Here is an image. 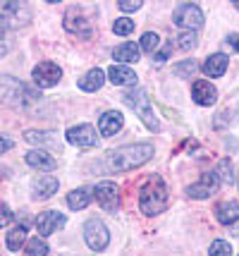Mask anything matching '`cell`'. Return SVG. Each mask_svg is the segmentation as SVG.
Returning a JSON list of instances; mask_svg holds the SVG:
<instances>
[{
	"label": "cell",
	"mask_w": 239,
	"mask_h": 256,
	"mask_svg": "<svg viewBox=\"0 0 239 256\" xmlns=\"http://www.w3.org/2000/svg\"><path fill=\"white\" fill-rule=\"evenodd\" d=\"M165 208H168V187L160 175H153L139 192V211L144 216H158Z\"/></svg>",
	"instance_id": "6da1fadb"
},
{
	"label": "cell",
	"mask_w": 239,
	"mask_h": 256,
	"mask_svg": "<svg viewBox=\"0 0 239 256\" xmlns=\"http://www.w3.org/2000/svg\"><path fill=\"white\" fill-rule=\"evenodd\" d=\"M153 158V144H132L120 151H113L108 158V166L117 172H129L134 168H141Z\"/></svg>",
	"instance_id": "7a4b0ae2"
},
{
	"label": "cell",
	"mask_w": 239,
	"mask_h": 256,
	"mask_svg": "<svg viewBox=\"0 0 239 256\" xmlns=\"http://www.w3.org/2000/svg\"><path fill=\"white\" fill-rule=\"evenodd\" d=\"M2 98L5 103H10L14 108H29L31 103H36L38 94L29 86H24L22 82L12 77H2Z\"/></svg>",
	"instance_id": "3957f363"
},
{
	"label": "cell",
	"mask_w": 239,
	"mask_h": 256,
	"mask_svg": "<svg viewBox=\"0 0 239 256\" xmlns=\"http://www.w3.org/2000/svg\"><path fill=\"white\" fill-rule=\"evenodd\" d=\"M125 103L132 106L139 112L141 122L146 124L151 132H158L160 122H158V118H156V112H153V106H151V98L146 96V91L139 89V91H132V94H125Z\"/></svg>",
	"instance_id": "277c9868"
},
{
	"label": "cell",
	"mask_w": 239,
	"mask_h": 256,
	"mask_svg": "<svg viewBox=\"0 0 239 256\" xmlns=\"http://www.w3.org/2000/svg\"><path fill=\"white\" fill-rule=\"evenodd\" d=\"M31 20V12L24 2H17V0H7L0 5V24L2 29H19V26H26Z\"/></svg>",
	"instance_id": "5b68a950"
},
{
	"label": "cell",
	"mask_w": 239,
	"mask_h": 256,
	"mask_svg": "<svg viewBox=\"0 0 239 256\" xmlns=\"http://www.w3.org/2000/svg\"><path fill=\"white\" fill-rule=\"evenodd\" d=\"M172 22L177 24L180 29H184V32H194V29H199L204 24V12L199 10V5L182 2L172 12Z\"/></svg>",
	"instance_id": "8992f818"
},
{
	"label": "cell",
	"mask_w": 239,
	"mask_h": 256,
	"mask_svg": "<svg viewBox=\"0 0 239 256\" xmlns=\"http://www.w3.org/2000/svg\"><path fill=\"white\" fill-rule=\"evenodd\" d=\"M84 240H86V244L91 246L93 252H105V246L110 242V232L103 225V220L91 218V220H86V225H84Z\"/></svg>",
	"instance_id": "52a82bcc"
},
{
	"label": "cell",
	"mask_w": 239,
	"mask_h": 256,
	"mask_svg": "<svg viewBox=\"0 0 239 256\" xmlns=\"http://www.w3.org/2000/svg\"><path fill=\"white\" fill-rule=\"evenodd\" d=\"M93 196H96V201H98V206H101L103 211L115 213L120 208V196H117L115 182H98L93 187Z\"/></svg>",
	"instance_id": "ba28073f"
},
{
	"label": "cell",
	"mask_w": 239,
	"mask_h": 256,
	"mask_svg": "<svg viewBox=\"0 0 239 256\" xmlns=\"http://www.w3.org/2000/svg\"><path fill=\"white\" fill-rule=\"evenodd\" d=\"M62 77V72H60V67L55 62H38L34 67V84L38 89H50V86H55L57 82Z\"/></svg>",
	"instance_id": "9c48e42d"
},
{
	"label": "cell",
	"mask_w": 239,
	"mask_h": 256,
	"mask_svg": "<svg viewBox=\"0 0 239 256\" xmlns=\"http://www.w3.org/2000/svg\"><path fill=\"white\" fill-rule=\"evenodd\" d=\"M218 187H220V178H218V172L213 170V172H204L201 180L187 190V194L192 199H208V196H213L218 192Z\"/></svg>",
	"instance_id": "30bf717a"
},
{
	"label": "cell",
	"mask_w": 239,
	"mask_h": 256,
	"mask_svg": "<svg viewBox=\"0 0 239 256\" xmlns=\"http://www.w3.org/2000/svg\"><path fill=\"white\" fill-rule=\"evenodd\" d=\"M67 142L72 146H79V148H91L98 144V134L91 124H77V127L67 130Z\"/></svg>",
	"instance_id": "8fae6325"
},
{
	"label": "cell",
	"mask_w": 239,
	"mask_h": 256,
	"mask_svg": "<svg viewBox=\"0 0 239 256\" xmlns=\"http://www.w3.org/2000/svg\"><path fill=\"white\" fill-rule=\"evenodd\" d=\"M65 223H67L65 213L46 211V213H41V216L36 218V230H38V234H41V237H48V234H53L55 230L65 228Z\"/></svg>",
	"instance_id": "7c38bea8"
},
{
	"label": "cell",
	"mask_w": 239,
	"mask_h": 256,
	"mask_svg": "<svg viewBox=\"0 0 239 256\" xmlns=\"http://www.w3.org/2000/svg\"><path fill=\"white\" fill-rule=\"evenodd\" d=\"M192 98L196 100L199 106H213L218 100V89L211 82L199 79V82H194V86H192Z\"/></svg>",
	"instance_id": "4fadbf2b"
},
{
	"label": "cell",
	"mask_w": 239,
	"mask_h": 256,
	"mask_svg": "<svg viewBox=\"0 0 239 256\" xmlns=\"http://www.w3.org/2000/svg\"><path fill=\"white\" fill-rule=\"evenodd\" d=\"M65 29H67L69 34L81 36V38H91V34H93L89 20H84L77 10H69L67 14H65Z\"/></svg>",
	"instance_id": "5bb4252c"
},
{
	"label": "cell",
	"mask_w": 239,
	"mask_h": 256,
	"mask_svg": "<svg viewBox=\"0 0 239 256\" xmlns=\"http://www.w3.org/2000/svg\"><path fill=\"white\" fill-rule=\"evenodd\" d=\"M122 124H125V118H122V112L120 110H108L101 115V120H98V132L103 136H113L122 130Z\"/></svg>",
	"instance_id": "9a60e30c"
},
{
	"label": "cell",
	"mask_w": 239,
	"mask_h": 256,
	"mask_svg": "<svg viewBox=\"0 0 239 256\" xmlns=\"http://www.w3.org/2000/svg\"><path fill=\"white\" fill-rule=\"evenodd\" d=\"M26 163L31 168H38V170H55L57 160L53 158V154H48L46 148H31L26 154Z\"/></svg>",
	"instance_id": "2e32d148"
},
{
	"label": "cell",
	"mask_w": 239,
	"mask_h": 256,
	"mask_svg": "<svg viewBox=\"0 0 239 256\" xmlns=\"http://www.w3.org/2000/svg\"><path fill=\"white\" fill-rule=\"evenodd\" d=\"M108 79L115 86H134L137 84V72L125 65H113L108 70Z\"/></svg>",
	"instance_id": "e0dca14e"
},
{
	"label": "cell",
	"mask_w": 239,
	"mask_h": 256,
	"mask_svg": "<svg viewBox=\"0 0 239 256\" xmlns=\"http://www.w3.org/2000/svg\"><path fill=\"white\" fill-rule=\"evenodd\" d=\"M57 192V180L53 175H43L34 182V199L43 201V199H50L53 194Z\"/></svg>",
	"instance_id": "ac0fdd59"
},
{
	"label": "cell",
	"mask_w": 239,
	"mask_h": 256,
	"mask_svg": "<svg viewBox=\"0 0 239 256\" xmlns=\"http://www.w3.org/2000/svg\"><path fill=\"white\" fill-rule=\"evenodd\" d=\"M216 218H218V223L232 225L235 220H239V204L237 201H223V204H218Z\"/></svg>",
	"instance_id": "d6986e66"
},
{
	"label": "cell",
	"mask_w": 239,
	"mask_h": 256,
	"mask_svg": "<svg viewBox=\"0 0 239 256\" xmlns=\"http://www.w3.org/2000/svg\"><path fill=\"white\" fill-rule=\"evenodd\" d=\"M228 65H230L228 56L216 53V56H211L204 62V72L208 74V77H223V74H225V70H228Z\"/></svg>",
	"instance_id": "ffe728a7"
},
{
	"label": "cell",
	"mask_w": 239,
	"mask_h": 256,
	"mask_svg": "<svg viewBox=\"0 0 239 256\" xmlns=\"http://www.w3.org/2000/svg\"><path fill=\"white\" fill-rule=\"evenodd\" d=\"M103 82H105V72L96 67V70H89V72L79 79V89L93 94V91H98L103 86Z\"/></svg>",
	"instance_id": "44dd1931"
},
{
	"label": "cell",
	"mask_w": 239,
	"mask_h": 256,
	"mask_svg": "<svg viewBox=\"0 0 239 256\" xmlns=\"http://www.w3.org/2000/svg\"><path fill=\"white\" fill-rule=\"evenodd\" d=\"M139 56H141V46L137 44H122V46H117L113 50V58H115V62H137Z\"/></svg>",
	"instance_id": "7402d4cb"
},
{
	"label": "cell",
	"mask_w": 239,
	"mask_h": 256,
	"mask_svg": "<svg viewBox=\"0 0 239 256\" xmlns=\"http://www.w3.org/2000/svg\"><path fill=\"white\" fill-rule=\"evenodd\" d=\"M91 204V190H86V187H79V190L69 192L67 196V206L72 211H81V208H86Z\"/></svg>",
	"instance_id": "603a6c76"
},
{
	"label": "cell",
	"mask_w": 239,
	"mask_h": 256,
	"mask_svg": "<svg viewBox=\"0 0 239 256\" xmlns=\"http://www.w3.org/2000/svg\"><path fill=\"white\" fill-rule=\"evenodd\" d=\"M24 240H26V228H24V225H17V228H12L10 232H7L5 244H7L10 252H17V249H22Z\"/></svg>",
	"instance_id": "cb8c5ba5"
},
{
	"label": "cell",
	"mask_w": 239,
	"mask_h": 256,
	"mask_svg": "<svg viewBox=\"0 0 239 256\" xmlns=\"http://www.w3.org/2000/svg\"><path fill=\"white\" fill-rule=\"evenodd\" d=\"M24 139L29 144H38V146H57V136H53L50 132H36V130H29L24 134Z\"/></svg>",
	"instance_id": "d4e9b609"
},
{
	"label": "cell",
	"mask_w": 239,
	"mask_h": 256,
	"mask_svg": "<svg viewBox=\"0 0 239 256\" xmlns=\"http://www.w3.org/2000/svg\"><path fill=\"white\" fill-rule=\"evenodd\" d=\"M24 256H48V244L43 240L34 237V240H29V244L24 249Z\"/></svg>",
	"instance_id": "484cf974"
},
{
	"label": "cell",
	"mask_w": 239,
	"mask_h": 256,
	"mask_svg": "<svg viewBox=\"0 0 239 256\" xmlns=\"http://www.w3.org/2000/svg\"><path fill=\"white\" fill-rule=\"evenodd\" d=\"M113 32L117 36H127V34L134 32V20H129V17H117L113 22Z\"/></svg>",
	"instance_id": "4316f807"
},
{
	"label": "cell",
	"mask_w": 239,
	"mask_h": 256,
	"mask_svg": "<svg viewBox=\"0 0 239 256\" xmlns=\"http://www.w3.org/2000/svg\"><path fill=\"white\" fill-rule=\"evenodd\" d=\"M218 178H220V182H225V184H232V180H235V175H232V163H230V158H223L220 163H218Z\"/></svg>",
	"instance_id": "83f0119b"
},
{
	"label": "cell",
	"mask_w": 239,
	"mask_h": 256,
	"mask_svg": "<svg viewBox=\"0 0 239 256\" xmlns=\"http://www.w3.org/2000/svg\"><path fill=\"white\" fill-rule=\"evenodd\" d=\"M158 44H160V36L156 32H146L141 36V50H146V53H156Z\"/></svg>",
	"instance_id": "f1b7e54d"
},
{
	"label": "cell",
	"mask_w": 239,
	"mask_h": 256,
	"mask_svg": "<svg viewBox=\"0 0 239 256\" xmlns=\"http://www.w3.org/2000/svg\"><path fill=\"white\" fill-rule=\"evenodd\" d=\"M208 256H232V246L225 240H216L208 249Z\"/></svg>",
	"instance_id": "f546056e"
},
{
	"label": "cell",
	"mask_w": 239,
	"mask_h": 256,
	"mask_svg": "<svg viewBox=\"0 0 239 256\" xmlns=\"http://www.w3.org/2000/svg\"><path fill=\"white\" fill-rule=\"evenodd\" d=\"M177 48H182V50H192V48H196V34L194 32L177 34Z\"/></svg>",
	"instance_id": "4dcf8cb0"
},
{
	"label": "cell",
	"mask_w": 239,
	"mask_h": 256,
	"mask_svg": "<svg viewBox=\"0 0 239 256\" xmlns=\"http://www.w3.org/2000/svg\"><path fill=\"white\" fill-rule=\"evenodd\" d=\"M172 72H175L177 77H192L194 72H196V62H194V60H187V62H177V65L172 67Z\"/></svg>",
	"instance_id": "1f68e13d"
},
{
	"label": "cell",
	"mask_w": 239,
	"mask_h": 256,
	"mask_svg": "<svg viewBox=\"0 0 239 256\" xmlns=\"http://www.w3.org/2000/svg\"><path fill=\"white\" fill-rule=\"evenodd\" d=\"M117 8L122 12H137L139 8H141V0H120Z\"/></svg>",
	"instance_id": "d6a6232c"
},
{
	"label": "cell",
	"mask_w": 239,
	"mask_h": 256,
	"mask_svg": "<svg viewBox=\"0 0 239 256\" xmlns=\"http://www.w3.org/2000/svg\"><path fill=\"white\" fill-rule=\"evenodd\" d=\"M170 53H172V41H168V46H165L158 56H156V62H158V65H160V62H165V60L170 58Z\"/></svg>",
	"instance_id": "836d02e7"
},
{
	"label": "cell",
	"mask_w": 239,
	"mask_h": 256,
	"mask_svg": "<svg viewBox=\"0 0 239 256\" xmlns=\"http://www.w3.org/2000/svg\"><path fill=\"white\" fill-rule=\"evenodd\" d=\"M10 220H12V211H10V206L5 204V206H2V228H7Z\"/></svg>",
	"instance_id": "e575fe53"
},
{
	"label": "cell",
	"mask_w": 239,
	"mask_h": 256,
	"mask_svg": "<svg viewBox=\"0 0 239 256\" xmlns=\"http://www.w3.org/2000/svg\"><path fill=\"white\" fill-rule=\"evenodd\" d=\"M228 48H232V50H239V34H232L228 38Z\"/></svg>",
	"instance_id": "d590c367"
},
{
	"label": "cell",
	"mask_w": 239,
	"mask_h": 256,
	"mask_svg": "<svg viewBox=\"0 0 239 256\" xmlns=\"http://www.w3.org/2000/svg\"><path fill=\"white\" fill-rule=\"evenodd\" d=\"M10 146H12V142L7 136H2V151H10Z\"/></svg>",
	"instance_id": "8d00e7d4"
},
{
	"label": "cell",
	"mask_w": 239,
	"mask_h": 256,
	"mask_svg": "<svg viewBox=\"0 0 239 256\" xmlns=\"http://www.w3.org/2000/svg\"><path fill=\"white\" fill-rule=\"evenodd\" d=\"M232 234H235V237H239V223L232 225Z\"/></svg>",
	"instance_id": "74e56055"
},
{
	"label": "cell",
	"mask_w": 239,
	"mask_h": 256,
	"mask_svg": "<svg viewBox=\"0 0 239 256\" xmlns=\"http://www.w3.org/2000/svg\"><path fill=\"white\" fill-rule=\"evenodd\" d=\"M235 8H237V10H239V2H235Z\"/></svg>",
	"instance_id": "f35d334b"
},
{
	"label": "cell",
	"mask_w": 239,
	"mask_h": 256,
	"mask_svg": "<svg viewBox=\"0 0 239 256\" xmlns=\"http://www.w3.org/2000/svg\"><path fill=\"white\" fill-rule=\"evenodd\" d=\"M237 182H239V178H237Z\"/></svg>",
	"instance_id": "ab89813d"
}]
</instances>
